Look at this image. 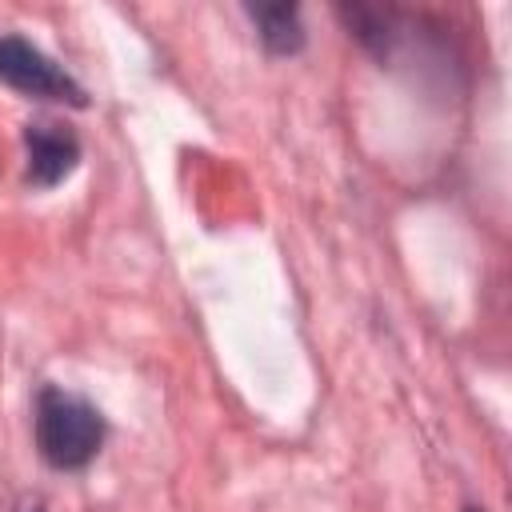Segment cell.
I'll use <instances>...</instances> for the list:
<instances>
[{
  "label": "cell",
  "mask_w": 512,
  "mask_h": 512,
  "mask_svg": "<svg viewBox=\"0 0 512 512\" xmlns=\"http://www.w3.org/2000/svg\"><path fill=\"white\" fill-rule=\"evenodd\" d=\"M248 16L256 20L260 40L272 56H292L304 48V24L296 4H260V8H248Z\"/></svg>",
  "instance_id": "obj_4"
},
{
  "label": "cell",
  "mask_w": 512,
  "mask_h": 512,
  "mask_svg": "<svg viewBox=\"0 0 512 512\" xmlns=\"http://www.w3.org/2000/svg\"><path fill=\"white\" fill-rule=\"evenodd\" d=\"M0 84L28 100H60L72 108L88 104L84 88L24 36H0Z\"/></svg>",
  "instance_id": "obj_2"
},
{
  "label": "cell",
  "mask_w": 512,
  "mask_h": 512,
  "mask_svg": "<svg viewBox=\"0 0 512 512\" xmlns=\"http://www.w3.org/2000/svg\"><path fill=\"white\" fill-rule=\"evenodd\" d=\"M468 512H480V508H468Z\"/></svg>",
  "instance_id": "obj_5"
},
{
  "label": "cell",
  "mask_w": 512,
  "mask_h": 512,
  "mask_svg": "<svg viewBox=\"0 0 512 512\" xmlns=\"http://www.w3.org/2000/svg\"><path fill=\"white\" fill-rule=\"evenodd\" d=\"M32 432H36V452L44 456L48 468L76 472V468L96 460L108 428H104V416L92 400H84L68 388L44 384L36 392Z\"/></svg>",
  "instance_id": "obj_1"
},
{
  "label": "cell",
  "mask_w": 512,
  "mask_h": 512,
  "mask_svg": "<svg viewBox=\"0 0 512 512\" xmlns=\"http://www.w3.org/2000/svg\"><path fill=\"white\" fill-rule=\"evenodd\" d=\"M24 152H28V184L56 188L80 160V140L68 124L56 120H28L24 124Z\"/></svg>",
  "instance_id": "obj_3"
}]
</instances>
